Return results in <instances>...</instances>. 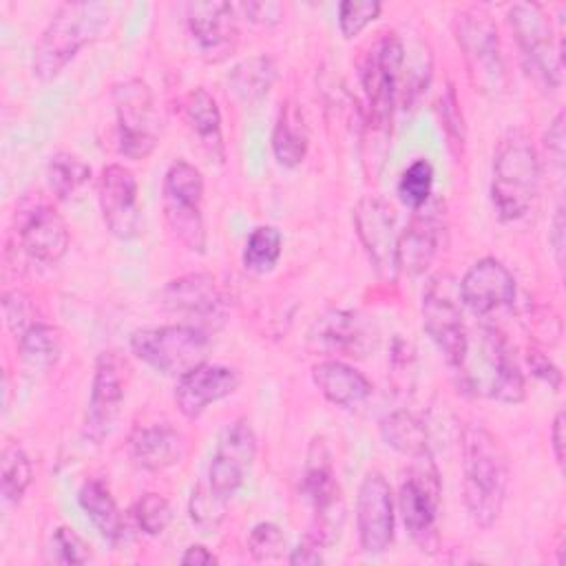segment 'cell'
<instances>
[{"label": "cell", "mask_w": 566, "mask_h": 566, "mask_svg": "<svg viewBox=\"0 0 566 566\" xmlns=\"http://www.w3.org/2000/svg\"><path fill=\"white\" fill-rule=\"evenodd\" d=\"M133 517L142 533L155 537V535H161L170 526L172 506L159 493H144L133 506Z\"/></svg>", "instance_id": "ab89813d"}, {"label": "cell", "mask_w": 566, "mask_h": 566, "mask_svg": "<svg viewBox=\"0 0 566 566\" xmlns=\"http://www.w3.org/2000/svg\"><path fill=\"white\" fill-rule=\"evenodd\" d=\"M380 436L391 449L409 458L429 449L427 429L422 420L405 409L391 411L380 420Z\"/></svg>", "instance_id": "d6a6232c"}, {"label": "cell", "mask_w": 566, "mask_h": 566, "mask_svg": "<svg viewBox=\"0 0 566 566\" xmlns=\"http://www.w3.org/2000/svg\"><path fill=\"white\" fill-rule=\"evenodd\" d=\"M310 338L318 349L349 358L367 356L376 343L371 325L352 310H329L321 314L314 321Z\"/></svg>", "instance_id": "cb8c5ba5"}, {"label": "cell", "mask_w": 566, "mask_h": 566, "mask_svg": "<svg viewBox=\"0 0 566 566\" xmlns=\"http://www.w3.org/2000/svg\"><path fill=\"white\" fill-rule=\"evenodd\" d=\"M444 232V203L431 197L422 208L411 212L409 223L398 234V270L411 276L422 274L438 256Z\"/></svg>", "instance_id": "d6986e66"}, {"label": "cell", "mask_w": 566, "mask_h": 566, "mask_svg": "<svg viewBox=\"0 0 566 566\" xmlns=\"http://www.w3.org/2000/svg\"><path fill=\"white\" fill-rule=\"evenodd\" d=\"M51 562L55 564H88V544L69 526H57L51 533Z\"/></svg>", "instance_id": "7bdbcfd3"}, {"label": "cell", "mask_w": 566, "mask_h": 566, "mask_svg": "<svg viewBox=\"0 0 566 566\" xmlns=\"http://www.w3.org/2000/svg\"><path fill=\"white\" fill-rule=\"evenodd\" d=\"M126 382H128L126 358L115 349L102 352L95 360L91 396L84 413L82 433L86 440L99 444L113 431L126 396Z\"/></svg>", "instance_id": "5bb4252c"}, {"label": "cell", "mask_w": 566, "mask_h": 566, "mask_svg": "<svg viewBox=\"0 0 566 566\" xmlns=\"http://www.w3.org/2000/svg\"><path fill=\"white\" fill-rule=\"evenodd\" d=\"M276 77V66L268 55H252L232 66L228 75L230 91L243 104H259L272 88Z\"/></svg>", "instance_id": "4dcf8cb0"}, {"label": "cell", "mask_w": 566, "mask_h": 566, "mask_svg": "<svg viewBox=\"0 0 566 566\" xmlns=\"http://www.w3.org/2000/svg\"><path fill=\"white\" fill-rule=\"evenodd\" d=\"M102 219L108 232L122 241H130L142 230V210L137 203V179L130 168L108 164L97 184Z\"/></svg>", "instance_id": "ffe728a7"}, {"label": "cell", "mask_w": 566, "mask_h": 566, "mask_svg": "<svg viewBox=\"0 0 566 566\" xmlns=\"http://www.w3.org/2000/svg\"><path fill=\"white\" fill-rule=\"evenodd\" d=\"M188 33L206 62H223L239 44L237 7L221 0L186 4Z\"/></svg>", "instance_id": "ac0fdd59"}, {"label": "cell", "mask_w": 566, "mask_h": 566, "mask_svg": "<svg viewBox=\"0 0 566 566\" xmlns=\"http://www.w3.org/2000/svg\"><path fill=\"white\" fill-rule=\"evenodd\" d=\"M526 363H528V369L535 378H539L542 382H546L553 391H559L562 389V371L559 367L544 354V352H537V349H531L528 356H526Z\"/></svg>", "instance_id": "bcb514c9"}, {"label": "cell", "mask_w": 566, "mask_h": 566, "mask_svg": "<svg viewBox=\"0 0 566 566\" xmlns=\"http://www.w3.org/2000/svg\"><path fill=\"white\" fill-rule=\"evenodd\" d=\"M117 117V148L128 159H146L159 144V115L144 80L130 77L111 88Z\"/></svg>", "instance_id": "8fae6325"}, {"label": "cell", "mask_w": 566, "mask_h": 566, "mask_svg": "<svg viewBox=\"0 0 566 566\" xmlns=\"http://www.w3.org/2000/svg\"><path fill=\"white\" fill-rule=\"evenodd\" d=\"M310 148V130L305 115L294 99H285L279 108L272 130V150L283 168H296L303 164Z\"/></svg>", "instance_id": "f1b7e54d"}, {"label": "cell", "mask_w": 566, "mask_h": 566, "mask_svg": "<svg viewBox=\"0 0 566 566\" xmlns=\"http://www.w3.org/2000/svg\"><path fill=\"white\" fill-rule=\"evenodd\" d=\"M566 135H564V113L559 111L553 119H551V124H548V128H546V135H544V146H546V150H548V157L553 159V164L562 170V166H564V150H566Z\"/></svg>", "instance_id": "7dc6e473"}, {"label": "cell", "mask_w": 566, "mask_h": 566, "mask_svg": "<svg viewBox=\"0 0 566 566\" xmlns=\"http://www.w3.org/2000/svg\"><path fill=\"white\" fill-rule=\"evenodd\" d=\"M453 35L464 55L473 88L486 97H497L506 86L500 38L493 20L467 9L453 18Z\"/></svg>", "instance_id": "9c48e42d"}, {"label": "cell", "mask_w": 566, "mask_h": 566, "mask_svg": "<svg viewBox=\"0 0 566 566\" xmlns=\"http://www.w3.org/2000/svg\"><path fill=\"white\" fill-rule=\"evenodd\" d=\"M77 502L95 531L111 544L122 542L126 533V524L122 511L111 495L108 486L102 480H86L77 491Z\"/></svg>", "instance_id": "f546056e"}, {"label": "cell", "mask_w": 566, "mask_h": 566, "mask_svg": "<svg viewBox=\"0 0 566 566\" xmlns=\"http://www.w3.org/2000/svg\"><path fill=\"white\" fill-rule=\"evenodd\" d=\"M431 69H433L431 51L422 42L416 44V51L405 46V60L400 69V82H398V102L405 108L413 106L422 97V93L431 82Z\"/></svg>", "instance_id": "836d02e7"}, {"label": "cell", "mask_w": 566, "mask_h": 566, "mask_svg": "<svg viewBox=\"0 0 566 566\" xmlns=\"http://www.w3.org/2000/svg\"><path fill=\"white\" fill-rule=\"evenodd\" d=\"M184 566H210V564H217V555L210 553L203 544H192L184 551L181 559H179Z\"/></svg>", "instance_id": "816d5d0a"}, {"label": "cell", "mask_w": 566, "mask_h": 566, "mask_svg": "<svg viewBox=\"0 0 566 566\" xmlns=\"http://www.w3.org/2000/svg\"><path fill=\"white\" fill-rule=\"evenodd\" d=\"M226 504L228 500L219 497L208 482H199L188 500V515L190 522L201 531V533H214L223 517H226Z\"/></svg>", "instance_id": "74e56055"}, {"label": "cell", "mask_w": 566, "mask_h": 566, "mask_svg": "<svg viewBox=\"0 0 566 566\" xmlns=\"http://www.w3.org/2000/svg\"><path fill=\"white\" fill-rule=\"evenodd\" d=\"M509 24L528 73L542 86L557 88L562 84V44H555L544 9L535 2H515L509 7Z\"/></svg>", "instance_id": "4fadbf2b"}, {"label": "cell", "mask_w": 566, "mask_h": 566, "mask_svg": "<svg viewBox=\"0 0 566 566\" xmlns=\"http://www.w3.org/2000/svg\"><path fill=\"white\" fill-rule=\"evenodd\" d=\"M91 179V166L77 155L60 150L46 164V184L57 199H71Z\"/></svg>", "instance_id": "e575fe53"}, {"label": "cell", "mask_w": 566, "mask_h": 566, "mask_svg": "<svg viewBox=\"0 0 566 566\" xmlns=\"http://www.w3.org/2000/svg\"><path fill=\"white\" fill-rule=\"evenodd\" d=\"M539 157L522 133H509L493 157L491 201L502 221H515L528 212L539 192Z\"/></svg>", "instance_id": "277c9868"}, {"label": "cell", "mask_w": 566, "mask_h": 566, "mask_svg": "<svg viewBox=\"0 0 566 566\" xmlns=\"http://www.w3.org/2000/svg\"><path fill=\"white\" fill-rule=\"evenodd\" d=\"M2 314L9 332L20 338L33 323V305L31 298L22 290H7L2 296Z\"/></svg>", "instance_id": "ee69618b"}, {"label": "cell", "mask_w": 566, "mask_h": 566, "mask_svg": "<svg viewBox=\"0 0 566 566\" xmlns=\"http://www.w3.org/2000/svg\"><path fill=\"white\" fill-rule=\"evenodd\" d=\"M285 548V535L274 522H259L248 535V553L254 562H272L281 557Z\"/></svg>", "instance_id": "b9f144b4"}, {"label": "cell", "mask_w": 566, "mask_h": 566, "mask_svg": "<svg viewBox=\"0 0 566 566\" xmlns=\"http://www.w3.org/2000/svg\"><path fill=\"white\" fill-rule=\"evenodd\" d=\"M551 449L555 455V462L564 467V411H557L551 424Z\"/></svg>", "instance_id": "f5cc1de1"}, {"label": "cell", "mask_w": 566, "mask_h": 566, "mask_svg": "<svg viewBox=\"0 0 566 566\" xmlns=\"http://www.w3.org/2000/svg\"><path fill=\"white\" fill-rule=\"evenodd\" d=\"M564 228H566V223H564V206L559 203L557 210H555V214H553L551 230H548V241H551V245H553L555 261H557L559 268H562V263H564Z\"/></svg>", "instance_id": "f907efd6"}, {"label": "cell", "mask_w": 566, "mask_h": 566, "mask_svg": "<svg viewBox=\"0 0 566 566\" xmlns=\"http://www.w3.org/2000/svg\"><path fill=\"white\" fill-rule=\"evenodd\" d=\"M455 371L460 374L464 391L473 396L493 398L506 405H517L526 396V382L515 349L497 327H480L475 345L469 338L467 356Z\"/></svg>", "instance_id": "7a4b0ae2"}, {"label": "cell", "mask_w": 566, "mask_h": 566, "mask_svg": "<svg viewBox=\"0 0 566 566\" xmlns=\"http://www.w3.org/2000/svg\"><path fill=\"white\" fill-rule=\"evenodd\" d=\"M283 237L274 226H256L243 248V268L256 274L272 270L281 256Z\"/></svg>", "instance_id": "8d00e7d4"}, {"label": "cell", "mask_w": 566, "mask_h": 566, "mask_svg": "<svg viewBox=\"0 0 566 566\" xmlns=\"http://www.w3.org/2000/svg\"><path fill=\"white\" fill-rule=\"evenodd\" d=\"M0 478H2V497L9 504H18L27 493L33 480V467L27 451L18 442H9L2 449L0 462Z\"/></svg>", "instance_id": "d590c367"}, {"label": "cell", "mask_w": 566, "mask_h": 566, "mask_svg": "<svg viewBox=\"0 0 566 566\" xmlns=\"http://www.w3.org/2000/svg\"><path fill=\"white\" fill-rule=\"evenodd\" d=\"M402 60L405 40L396 31H389L376 40L363 64V88L367 97L365 128L380 139H385L391 128Z\"/></svg>", "instance_id": "8992f818"}, {"label": "cell", "mask_w": 566, "mask_h": 566, "mask_svg": "<svg viewBox=\"0 0 566 566\" xmlns=\"http://www.w3.org/2000/svg\"><path fill=\"white\" fill-rule=\"evenodd\" d=\"M128 453L146 471H166L188 455V438L170 424L135 427L128 436Z\"/></svg>", "instance_id": "d4e9b609"}, {"label": "cell", "mask_w": 566, "mask_h": 566, "mask_svg": "<svg viewBox=\"0 0 566 566\" xmlns=\"http://www.w3.org/2000/svg\"><path fill=\"white\" fill-rule=\"evenodd\" d=\"M254 458H256L254 429L248 418H239L223 431L212 453V460L208 467L210 489L219 497L230 500L245 482L254 464Z\"/></svg>", "instance_id": "2e32d148"}, {"label": "cell", "mask_w": 566, "mask_h": 566, "mask_svg": "<svg viewBox=\"0 0 566 566\" xmlns=\"http://www.w3.org/2000/svg\"><path fill=\"white\" fill-rule=\"evenodd\" d=\"M303 493L312 504V531L307 533L323 548L332 546L345 524V497L336 480L332 455L321 438L312 440L303 471Z\"/></svg>", "instance_id": "30bf717a"}, {"label": "cell", "mask_w": 566, "mask_h": 566, "mask_svg": "<svg viewBox=\"0 0 566 566\" xmlns=\"http://www.w3.org/2000/svg\"><path fill=\"white\" fill-rule=\"evenodd\" d=\"M422 327L447 365L458 369L467 356L469 332L451 276L438 274L427 283L422 294Z\"/></svg>", "instance_id": "7c38bea8"}, {"label": "cell", "mask_w": 566, "mask_h": 566, "mask_svg": "<svg viewBox=\"0 0 566 566\" xmlns=\"http://www.w3.org/2000/svg\"><path fill=\"white\" fill-rule=\"evenodd\" d=\"M108 24L104 2H62L44 27L33 51V75L42 82L57 77L64 66Z\"/></svg>", "instance_id": "3957f363"}, {"label": "cell", "mask_w": 566, "mask_h": 566, "mask_svg": "<svg viewBox=\"0 0 566 566\" xmlns=\"http://www.w3.org/2000/svg\"><path fill=\"white\" fill-rule=\"evenodd\" d=\"M312 380L318 391L336 407L352 409L363 405L371 396V382L365 374L354 369L352 365L327 358L312 367Z\"/></svg>", "instance_id": "4316f807"}, {"label": "cell", "mask_w": 566, "mask_h": 566, "mask_svg": "<svg viewBox=\"0 0 566 566\" xmlns=\"http://www.w3.org/2000/svg\"><path fill=\"white\" fill-rule=\"evenodd\" d=\"M321 548L323 546L316 539L305 535V539L296 548H292V553L287 555V562L292 566H316V564H323Z\"/></svg>", "instance_id": "681fc988"}, {"label": "cell", "mask_w": 566, "mask_h": 566, "mask_svg": "<svg viewBox=\"0 0 566 566\" xmlns=\"http://www.w3.org/2000/svg\"><path fill=\"white\" fill-rule=\"evenodd\" d=\"M438 111H440V122L444 124L447 133H449L455 142H462V139H464V122H462V113H460V106H458V97H455L453 86H449L447 93L440 97Z\"/></svg>", "instance_id": "f6af8a7d"}, {"label": "cell", "mask_w": 566, "mask_h": 566, "mask_svg": "<svg viewBox=\"0 0 566 566\" xmlns=\"http://www.w3.org/2000/svg\"><path fill=\"white\" fill-rule=\"evenodd\" d=\"M442 482L431 451H422L411 458L407 478L398 493V506L402 524L409 537L420 551L436 553L438 548V509H440Z\"/></svg>", "instance_id": "52a82bcc"}, {"label": "cell", "mask_w": 566, "mask_h": 566, "mask_svg": "<svg viewBox=\"0 0 566 566\" xmlns=\"http://www.w3.org/2000/svg\"><path fill=\"white\" fill-rule=\"evenodd\" d=\"M130 349L155 371L181 378L208 360L210 336L190 323L139 327L130 334Z\"/></svg>", "instance_id": "5b68a950"}, {"label": "cell", "mask_w": 566, "mask_h": 566, "mask_svg": "<svg viewBox=\"0 0 566 566\" xmlns=\"http://www.w3.org/2000/svg\"><path fill=\"white\" fill-rule=\"evenodd\" d=\"M239 385L241 376L237 369L228 365L201 363L199 367L177 378L175 405L186 418L197 420L212 402L232 396L239 389Z\"/></svg>", "instance_id": "603a6c76"}, {"label": "cell", "mask_w": 566, "mask_h": 566, "mask_svg": "<svg viewBox=\"0 0 566 566\" xmlns=\"http://www.w3.org/2000/svg\"><path fill=\"white\" fill-rule=\"evenodd\" d=\"M431 192H433V168L427 159H416L402 170L398 179V197L407 208L418 210L431 199Z\"/></svg>", "instance_id": "f35d334b"}, {"label": "cell", "mask_w": 566, "mask_h": 566, "mask_svg": "<svg viewBox=\"0 0 566 566\" xmlns=\"http://www.w3.org/2000/svg\"><path fill=\"white\" fill-rule=\"evenodd\" d=\"M237 9L243 11L250 22L259 24H274L283 15V7L276 2H241L237 4Z\"/></svg>", "instance_id": "c3c4849f"}, {"label": "cell", "mask_w": 566, "mask_h": 566, "mask_svg": "<svg viewBox=\"0 0 566 566\" xmlns=\"http://www.w3.org/2000/svg\"><path fill=\"white\" fill-rule=\"evenodd\" d=\"M20 245L29 259L53 265L69 250V228L51 206H35L20 226Z\"/></svg>", "instance_id": "484cf974"}, {"label": "cell", "mask_w": 566, "mask_h": 566, "mask_svg": "<svg viewBox=\"0 0 566 566\" xmlns=\"http://www.w3.org/2000/svg\"><path fill=\"white\" fill-rule=\"evenodd\" d=\"M462 497L475 526L497 522L511 484L509 455L500 438L484 424H467L460 436Z\"/></svg>", "instance_id": "6da1fadb"}, {"label": "cell", "mask_w": 566, "mask_h": 566, "mask_svg": "<svg viewBox=\"0 0 566 566\" xmlns=\"http://www.w3.org/2000/svg\"><path fill=\"white\" fill-rule=\"evenodd\" d=\"M394 497L387 478L369 471L356 495V531L360 551L367 555L385 553L394 539Z\"/></svg>", "instance_id": "e0dca14e"}, {"label": "cell", "mask_w": 566, "mask_h": 566, "mask_svg": "<svg viewBox=\"0 0 566 566\" xmlns=\"http://www.w3.org/2000/svg\"><path fill=\"white\" fill-rule=\"evenodd\" d=\"M20 360L29 371H49L62 354V334L49 323H33L18 338Z\"/></svg>", "instance_id": "1f68e13d"}, {"label": "cell", "mask_w": 566, "mask_h": 566, "mask_svg": "<svg viewBox=\"0 0 566 566\" xmlns=\"http://www.w3.org/2000/svg\"><path fill=\"white\" fill-rule=\"evenodd\" d=\"M354 228L378 279L396 281L398 230L394 208L387 199L380 195H365L354 208Z\"/></svg>", "instance_id": "9a60e30c"}, {"label": "cell", "mask_w": 566, "mask_h": 566, "mask_svg": "<svg viewBox=\"0 0 566 566\" xmlns=\"http://www.w3.org/2000/svg\"><path fill=\"white\" fill-rule=\"evenodd\" d=\"M203 177L192 164L177 159L168 166L161 184V210L172 234L190 250L201 254L208 243L201 214Z\"/></svg>", "instance_id": "ba28073f"}, {"label": "cell", "mask_w": 566, "mask_h": 566, "mask_svg": "<svg viewBox=\"0 0 566 566\" xmlns=\"http://www.w3.org/2000/svg\"><path fill=\"white\" fill-rule=\"evenodd\" d=\"M184 117L190 126V130L197 135L201 148L223 164L226 159V144H223V130H221V111L217 106V99L206 88H192L184 97Z\"/></svg>", "instance_id": "83f0119b"}, {"label": "cell", "mask_w": 566, "mask_h": 566, "mask_svg": "<svg viewBox=\"0 0 566 566\" xmlns=\"http://www.w3.org/2000/svg\"><path fill=\"white\" fill-rule=\"evenodd\" d=\"M161 305L175 314L197 321L206 329L223 323L226 298L214 279L203 272H192L168 281L161 290Z\"/></svg>", "instance_id": "44dd1931"}, {"label": "cell", "mask_w": 566, "mask_h": 566, "mask_svg": "<svg viewBox=\"0 0 566 566\" xmlns=\"http://www.w3.org/2000/svg\"><path fill=\"white\" fill-rule=\"evenodd\" d=\"M382 11L378 0H343L338 4V31L345 40L356 38Z\"/></svg>", "instance_id": "60d3db41"}, {"label": "cell", "mask_w": 566, "mask_h": 566, "mask_svg": "<svg viewBox=\"0 0 566 566\" xmlns=\"http://www.w3.org/2000/svg\"><path fill=\"white\" fill-rule=\"evenodd\" d=\"M458 294L473 314L486 316L515 301V279L502 261L484 256L464 272Z\"/></svg>", "instance_id": "7402d4cb"}]
</instances>
